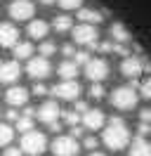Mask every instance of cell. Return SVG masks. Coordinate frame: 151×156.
Returning <instances> with one entry per match:
<instances>
[{
	"instance_id": "1",
	"label": "cell",
	"mask_w": 151,
	"mask_h": 156,
	"mask_svg": "<svg viewBox=\"0 0 151 156\" xmlns=\"http://www.w3.org/2000/svg\"><path fill=\"white\" fill-rule=\"evenodd\" d=\"M104 144L109 147V149H113V151H121V149H125V147L130 144V130L125 128V121L123 118H111L109 121V126L104 128Z\"/></svg>"
},
{
	"instance_id": "2",
	"label": "cell",
	"mask_w": 151,
	"mask_h": 156,
	"mask_svg": "<svg viewBox=\"0 0 151 156\" xmlns=\"http://www.w3.org/2000/svg\"><path fill=\"white\" fill-rule=\"evenodd\" d=\"M47 149V137L45 133H38V130H31L21 137V151L31 156H40Z\"/></svg>"
},
{
	"instance_id": "3",
	"label": "cell",
	"mask_w": 151,
	"mask_h": 156,
	"mask_svg": "<svg viewBox=\"0 0 151 156\" xmlns=\"http://www.w3.org/2000/svg\"><path fill=\"white\" fill-rule=\"evenodd\" d=\"M111 104L116 109H135L137 107V92L132 85H123L111 92Z\"/></svg>"
},
{
	"instance_id": "4",
	"label": "cell",
	"mask_w": 151,
	"mask_h": 156,
	"mask_svg": "<svg viewBox=\"0 0 151 156\" xmlns=\"http://www.w3.org/2000/svg\"><path fill=\"white\" fill-rule=\"evenodd\" d=\"M78 151H80V144L71 135H59L52 142V154L54 156H78Z\"/></svg>"
},
{
	"instance_id": "5",
	"label": "cell",
	"mask_w": 151,
	"mask_h": 156,
	"mask_svg": "<svg viewBox=\"0 0 151 156\" xmlns=\"http://www.w3.org/2000/svg\"><path fill=\"white\" fill-rule=\"evenodd\" d=\"M97 38H99V33H97V29L90 26V24H80V26H76V29H73V40L78 43V45L97 48V45H99Z\"/></svg>"
},
{
	"instance_id": "6",
	"label": "cell",
	"mask_w": 151,
	"mask_h": 156,
	"mask_svg": "<svg viewBox=\"0 0 151 156\" xmlns=\"http://www.w3.org/2000/svg\"><path fill=\"white\" fill-rule=\"evenodd\" d=\"M85 76L90 78L92 83H102L104 78L109 76V62L102 57H94L90 59V64L85 66Z\"/></svg>"
},
{
	"instance_id": "7",
	"label": "cell",
	"mask_w": 151,
	"mask_h": 156,
	"mask_svg": "<svg viewBox=\"0 0 151 156\" xmlns=\"http://www.w3.org/2000/svg\"><path fill=\"white\" fill-rule=\"evenodd\" d=\"M50 71H52V66H50L47 57H31V59H28L26 73L33 78V80H43V78H47V76H50Z\"/></svg>"
},
{
	"instance_id": "8",
	"label": "cell",
	"mask_w": 151,
	"mask_h": 156,
	"mask_svg": "<svg viewBox=\"0 0 151 156\" xmlns=\"http://www.w3.org/2000/svg\"><path fill=\"white\" fill-rule=\"evenodd\" d=\"M33 12H36V5L31 2V0H14L12 5H9V17L12 19H33Z\"/></svg>"
},
{
	"instance_id": "9",
	"label": "cell",
	"mask_w": 151,
	"mask_h": 156,
	"mask_svg": "<svg viewBox=\"0 0 151 156\" xmlns=\"http://www.w3.org/2000/svg\"><path fill=\"white\" fill-rule=\"evenodd\" d=\"M52 95L59 99H68V102H78V95H80V85L76 83V80H64V83H59L52 88Z\"/></svg>"
},
{
	"instance_id": "10",
	"label": "cell",
	"mask_w": 151,
	"mask_h": 156,
	"mask_svg": "<svg viewBox=\"0 0 151 156\" xmlns=\"http://www.w3.org/2000/svg\"><path fill=\"white\" fill-rule=\"evenodd\" d=\"M121 71L123 76H128L130 80H137V76H139L142 71H144V64H142V57H125L121 64Z\"/></svg>"
},
{
	"instance_id": "11",
	"label": "cell",
	"mask_w": 151,
	"mask_h": 156,
	"mask_svg": "<svg viewBox=\"0 0 151 156\" xmlns=\"http://www.w3.org/2000/svg\"><path fill=\"white\" fill-rule=\"evenodd\" d=\"M19 31L12 24H0V48H17Z\"/></svg>"
},
{
	"instance_id": "12",
	"label": "cell",
	"mask_w": 151,
	"mask_h": 156,
	"mask_svg": "<svg viewBox=\"0 0 151 156\" xmlns=\"http://www.w3.org/2000/svg\"><path fill=\"white\" fill-rule=\"evenodd\" d=\"M19 76H21L19 62H5V64H0V83H14Z\"/></svg>"
},
{
	"instance_id": "13",
	"label": "cell",
	"mask_w": 151,
	"mask_h": 156,
	"mask_svg": "<svg viewBox=\"0 0 151 156\" xmlns=\"http://www.w3.org/2000/svg\"><path fill=\"white\" fill-rule=\"evenodd\" d=\"M59 107H57V102H45L43 107L38 109V118L43 121V123H47V126H52V123H57V118H59Z\"/></svg>"
},
{
	"instance_id": "14",
	"label": "cell",
	"mask_w": 151,
	"mask_h": 156,
	"mask_svg": "<svg viewBox=\"0 0 151 156\" xmlns=\"http://www.w3.org/2000/svg\"><path fill=\"white\" fill-rule=\"evenodd\" d=\"M5 99H7L9 107H24L28 102V90L21 88V85H14V88L7 90V95H5Z\"/></svg>"
},
{
	"instance_id": "15",
	"label": "cell",
	"mask_w": 151,
	"mask_h": 156,
	"mask_svg": "<svg viewBox=\"0 0 151 156\" xmlns=\"http://www.w3.org/2000/svg\"><path fill=\"white\" fill-rule=\"evenodd\" d=\"M83 126L87 128V130H99V128L104 126V114L99 109H90L83 116Z\"/></svg>"
},
{
	"instance_id": "16",
	"label": "cell",
	"mask_w": 151,
	"mask_h": 156,
	"mask_svg": "<svg viewBox=\"0 0 151 156\" xmlns=\"http://www.w3.org/2000/svg\"><path fill=\"white\" fill-rule=\"evenodd\" d=\"M57 73L64 78V80H76V76H78V64H76V62H61V64L57 66Z\"/></svg>"
},
{
	"instance_id": "17",
	"label": "cell",
	"mask_w": 151,
	"mask_h": 156,
	"mask_svg": "<svg viewBox=\"0 0 151 156\" xmlns=\"http://www.w3.org/2000/svg\"><path fill=\"white\" fill-rule=\"evenodd\" d=\"M130 156H151V142H146L144 137H137L130 147Z\"/></svg>"
},
{
	"instance_id": "18",
	"label": "cell",
	"mask_w": 151,
	"mask_h": 156,
	"mask_svg": "<svg viewBox=\"0 0 151 156\" xmlns=\"http://www.w3.org/2000/svg\"><path fill=\"white\" fill-rule=\"evenodd\" d=\"M47 31H50V26H47L43 19H33L28 24V36H31V38H45Z\"/></svg>"
},
{
	"instance_id": "19",
	"label": "cell",
	"mask_w": 151,
	"mask_h": 156,
	"mask_svg": "<svg viewBox=\"0 0 151 156\" xmlns=\"http://www.w3.org/2000/svg\"><path fill=\"white\" fill-rule=\"evenodd\" d=\"M111 38H113V43H130L132 40V36H130V31L125 29L123 24H113L111 26Z\"/></svg>"
},
{
	"instance_id": "20",
	"label": "cell",
	"mask_w": 151,
	"mask_h": 156,
	"mask_svg": "<svg viewBox=\"0 0 151 156\" xmlns=\"http://www.w3.org/2000/svg\"><path fill=\"white\" fill-rule=\"evenodd\" d=\"M52 29L59 31V33H64V31H73V21H71V17L61 14V17H54V21H52Z\"/></svg>"
},
{
	"instance_id": "21",
	"label": "cell",
	"mask_w": 151,
	"mask_h": 156,
	"mask_svg": "<svg viewBox=\"0 0 151 156\" xmlns=\"http://www.w3.org/2000/svg\"><path fill=\"white\" fill-rule=\"evenodd\" d=\"M78 19H83L85 24H99L102 21V12H97V10H80L78 12Z\"/></svg>"
},
{
	"instance_id": "22",
	"label": "cell",
	"mask_w": 151,
	"mask_h": 156,
	"mask_svg": "<svg viewBox=\"0 0 151 156\" xmlns=\"http://www.w3.org/2000/svg\"><path fill=\"white\" fill-rule=\"evenodd\" d=\"M14 57L31 59V57H33V45H31V43H17V48H14Z\"/></svg>"
},
{
	"instance_id": "23",
	"label": "cell",
	"mask_w": 151,
	"mask_h": 156,
	"mask_svg": "<svg viewBox=\"0 0 151 156\" xmlns=\"http://www.w3.org/2000/svg\"><path fill=\"white\" fill-rule=\"evenodd\" d=\"M14 137V130L7 126V123H0V147H7Z\"/></svg>"
},
{
	"instance_id": "24",
	"label": "cell",
	"mask_w": 151,
	"mask_h": 156,
	"mask_svg": "<svg viewBox=\"0 0 151 156\" xmlns=\"http://www.w3.org/2000/svg\"><path fill=\"white\" fill-rule=\"evenodd\" d=\"M17 130H19V133H24V135L31 133V130H33V118H31V116H21L17 121Z\"/></svg>"
},
{
	"instance_id": "25",
	"label": "cell",
	"mask_w": 151,
	"mask_h": 156,
	"mask_svg": "<svg viewBox=\"0 0 151 156\" xmlns=\"http://www.w3.org/2000/svg\"><path fill=\"white\" fill-rule=\"evenodd\" d=\"M40 57H50V55H54L57 52V45L52 43V40H45V43H40Z\"/></svg>"
},
{
	"instance_id": "26",
	"label": "cell",
	"mask_w": 151,
	"mask_h": 156,
	"mask_svg": "<svg viewBox=\"0 0 151 156\" xmlns=\"http://www.w3.org/2000/svg\"><path fill=\"white\" fill-rule=\"evenodd\" d=\"M61 116H64V121H66L71 128H76L78 123H80V114H78V111H64Z\"/></svg>"
},
{
	"instance_id": "27",
	"label": "cell",
	"mask_w": 151,
	"mask_h": 156,
	"mask_svg": "<svg viewBox=\"0 0 151 156\" xmlns=\"http://www.w3.org/2000/svg\"><path fill=\"white\" fill-rule=\"evenodd\" d=\"M90 97H94V99H102L104 97V85H102V83H92V88H90Z\"/></svg>"
},
{
	"instance_id": "28",
	"label": "cell",
	"mask_w": 151,
	"mask_h": 156,
	"mask_svg": "<svg viewBox=\"0 0 151 156\" xmlns=\"http://www.w3.org/2000/svg\"><path fill=\"white\" fill-rule=\"evenodd\" d=\"M64 10H76V7H80L83 5V0H57Z\"/></svg>"
},
{
	"instance_id": "29",
	"label": "cell",
	"mask_w": 151,
	"mask_h": 156,
	"mask_svg": "<svg viewBox=\"0 0 151 156\" xmlns=\"http://www.w3.org/2000/svg\"><path fill=\"white\" fill-rule=\"evenodd\" d=\"M139 88H142V97H144V99H151V78H146Z\"/></svg>"
},
{
	"instance_id": "30",
	"label": "cell",
	"mask_w": 151,
	"mask_h": 156,
	"mask_svg": "<svg viewBox=\"0 0 151 156\" xmlns=\"http://www.w3.org/2000/svg\"><path fill=\"white\" fill-rule=\"evenodd\" d=\"M90 55H87V52H76V64H83V66H87V64H90Z\"/></svg>"
},
{
	"instance_id": "31",
	"label": "cell",
	"mask_w": 151,
	"mask_h": 156,
	"mask_svg": "<svg viewBox=\"0 0 151 156\" xmlns=\"http://www.w3.org/2000/svg\"><path fill=\"white\" fill-rule=\"evenodd\" d=\"M97 137H85V142H83V147H87V149H97Z\"/></svg>"
},
{
	"instance_id": "32",
	"label": "cell",
	"mask_w": 151,
	"mask_h": 156,
	"mask_svg": "<svg viewBox=\"0 0 151 156\" xmlns=\"http://www.w3.org/2000/svg\"><path fill=\"white\" fill-rule=\"evenodd\" d=\"M139 118H142V123H151V109H142Z\"/></svg>"
},
{
	"instance_id": "33",
	"label": "cell",
	"mask_w": 151,
	"mask_h": 156,
	"mask_svg": "<svg viewBox=\"0 0 151 156\" xmlns=\"http://www.w3.org/2000/svg\"><path fill=\"white\" fill-rule=\"evenodd\" d=\"M21 154H24V151H21L19 147H7V149H5V156H21Z\"/></svg>"
},
{
	"instance_id": "34",
	"label": "cell",
	"mask_w": 151,
	"mask_h": 156,
	"mask_svg": "<svg viewBox=\"0 0 151 156\" xmlns=\"http://www.w3.org/2000/svg\"><path fill=\"white\" fill-rule=\"evenodd\" d=\"M149 133H151V123H142V126H139V133H137V135H139V137H146Z\"/></svg>"
},
{
	"instance_id": "35",
	"label": "cell",
	"mask_w": 151,
	"mask_h": 156,
	"mask_svg": "<svg viewBox=\"0 0 151 156\" xmlns=\"http://www.w3.org/2000/svg\"><path fill=\"white\" fill-rule=\"evenodd\" d=\"M73 111H78V114H83V116H85L90 109H87V104H85V102H76V109H73Z\"/></svg>"
},
{
	"instance_id": "36",
	"label": "cell",
	"mask_w": 151,
	"mask_h": 156,
	"mask_svg": "<svg viewBox=\"0 0 151 156\" xmlns=\"http://www.w3.org/2000/svg\"><path fill=\"white\" fill-rule=\"evenodd\" d=\"M113 45H116V43H99L97 48L102 50V52H113Z\"/></svg>"
},
{
	"instance_id": "37",
	"label": "cell",
	"mask_w": 151,
	"mask_h": 156,
	"mask_svg": "<svg viewBox=\"0 0 151 156\" xmlns=\"http://www.w3.org/2000/svg\"><path fill=\"white\" fill-rule=\"evenodd\" d=\"M45 92H47L45 85H40V83H36V85H33V95H45Z\"/></svg>"
},
{
	"instance_id": "38",
	"label": "cell",
	"mask_w": 151,
	"mask_h": 156,
	"mask_svg": "<svg viewBox=\"0 0 151 156\" xmlns=\"http://www.w3.org/2000/svg\"><path fill=\"white\" fill-rule=\"evenodd\" d=\"M5 116H7V121H19V118H21V116L17 114V111H14V109H9V111L5 114Z\"/></svg>"
},
{
	"instance_id": "39",
	"label": "cell",
	"mask_w": 151,
	"mask_h": 156,
	"mask_svg": "<svg viewBox=\"0 0 151 156\" xmlns=\"http://www.w3.org/2000/svg\"><path fill=\"white\" fill-rule=\"evenodd\" d=\"M83 135V128L80 126H76V128H71V137H76V140H78V137Z\"/></svg>"
},
{
	"instance_id": "40",
	"label": "cell",
	"mask_w": 151,
	"mask_h": 156,
	"mask_svg": "<svg viewBox=\"0 0 151 156\" xmlns=\"http://www.w3.org/2000/svg\"><path fill=\"white\" fill-rule=\"evenodd\" d=\"M64 55H66V57H73V55H76L73 45H64Z\"/></svg>"
},
{
	"instance_id": "41",
	"label": "cell",
	"mask_w": 151,
	"mask_h": 156,
	"mask_svg": "<svg viewBox=\"0 0 151 156\" xmlns=\"http://www.w3.org/2000/svg\"><path fill=\"white\" fill-rule=\"evenodd\" d=\"M24 116H31V118H33V116H36V111H33L31 107H26V109H24Z\"/></svg>"
},
{
	"instance_id": "42",
	"label": "cell",
	"mask_w": 151,
	"mask_h": 156,
	"mask_svg": "<svg viewBox=\"0 0 151 156\" xmlns=\"http://www.w3.org/2000/svg\"><path fill=\"white\" fill-rule=\"evenodd\" d=\"M50 130H52V133H59V130H61V126H59V121H57V123H52V126H50Z\"/></svg>"
},
{
	"instance_id": "43",
	"label": "cell",
	"mask_w": 151,
	"mask_h": 156,
	"mask_svg": "<svg viewBox=\"0 0 151 156\" xmlns=\"http://www.w3.org/2000/svg\"><path fill=\"white\" fill-rule=\"evenodd\" d=\"M43 5H52V2H57V0H40Z\"/></svg>"
},
{
	"instance_id": "44",
	"label": "cell",
	"mask_w": 151,
	"mask_h": 156,
	"mask_svg": "<svg viewBox=\"0 0 151 156\" xmlns=\"http://www.w3.org/2000/svg\"><path fill=\"white\" fill-rule=\"evenodd\" d=\"M90 156H104V154H102V151H92Z\"/></svg>"
}]
</instances>
